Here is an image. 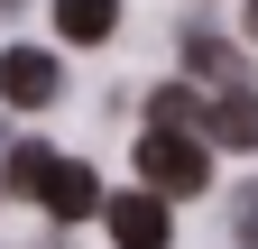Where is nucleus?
Listing matches in <instances>:
<instances>
[{"instance_id": "obj_5", "label": "nucleus", "mask_w": 258, "mask_h": 249, "mask_svg": "<svg viewBox=\"0 0 258 249\" xmlns=\"http://www.w3.org/2000/svg\"><path fill=\"white\" fill-rule=\"evenodd\" d=\"M203 139H221V148H258V92H249V83L212 92V111H203Z\"/></svg>"}, {"instance_id": "obj_10", "label": "nucleus", "mask_w": 258, "mask_h": 249, "mask_svg": "<svg viewBox=\"0 0 258 249\" xmlns=\"http://www.w3.org/2000/svg\"><path fill=\"white\" fill-rule=\"evenodd\" d=\"M231 231H240V249H258V194H240V222Z\"/></svg>"}, {"instance_id": "obj_12", "label": "nucleus", "mask_w": 258, "mask_h": 249, "mask_svg": "<svg viewBox=\"0 0 258 249\" xmlns=\"http://www.w3.org/2000/svg\"><path fill=\"white\" fill-rule=\"evenodd\" d=\"M0 10H19V0H0Z\"/></svg>"}, {"instance_id": "obj_1", "label": "nucleus", "mask_w": 258, "mask_h": 249, "mask_svg": "<svg viewBox=\"0 0 258 249\" xmlns=\"http://www.w3.org/2000/svg\"><path fill=\"white\" fill-rule=\"evenodd\" d=\"M139 175H148V194L166 203V194H203V184H212V157L184 130H148L139 139Z\"/></svg>"}, {"instance_id": "obj_11", "label": "nucleus", "mask_w": 258, "mask_h": 249, "mask_svg": "<svg viewBox=\"0 0 258 249\" xmlns=\"http://www.w3.org/2000/svg\"><path fill=\"white\" fill-rule=\"evenodd\" d=\"M249 37H258V0H249Z\"/></svg>"}, {"instance_id": "obj_9", "label": "nucleus", "mask_w": 258, "mask_h": 249, "mask_svg": "<svg viewBox=\"0 0 258 249\" xmlns=\"http://www.w3.org/2000/svg\"><path fill=\"white\" fill-rule=\"evenodd\" d=\"M37 175H46V148H10V194H37Z\"/></svg>"}, {"instance_id": "obj_4", "label": "nucleus", "mask_w": 258, "mask_h": 249, "mask_svg": "<svg viewBox=\"0 0 258 249\" xmlns=\"http://www.w3.org/2000/svg\"><path fill=\"white\" fill-rule=\"evenodd\" d=\"M102 222H111L120 249H166V203H157V194H120Z\"/></svg>"}, {"instance_id": "obj_2", "label": "nucleus", "mask_w": 258, "mask_h": 249, "mask_svg": "<svg viewBox=\"0 0 258 249\" xmlns=\"http://www.w3.org/2000/svg\"><path fill=\"white\" fill-rule=\"evenodd\" d=\"M37 203L55 212V222H92V212H102V175H92V166H74V157H46Z\"/></svg>"}, {"instance_id": "obj_6", "label": "nucleus", "mask_w": 258, "mask_h": 249, "mask_svg": "<svg viewBox=\"0 0 258 249\" xmlns=\"http://www.w3.org/2000/svg\"><path fill=\"white\" fill-rule=\"evenodd\" d=\"M55 28H64L74 46H102L111 28H120V0H55Z\"/></svg>"}, {"instance_id": "obj_7", "label": "nucleus", "mask_w": 258, "mask_h": 249, "mask_svg": "<svg viewBox=\"0 0 258 249\" xmlns=\"http://www.w3.org/2000/svg\"><path fill=\"white\" fill-rule=\"evenodd\" d=\"M184 65H194V74H212L221 92H231V83H240V55H231V46H221V37H184Z\"/></svg>"}, {"instance_id": "obj_8", "label": "nucleus", "mask_w": 258, "mask_h": 249, "mask_svg": "<svg viewBox=\"0 0 258 249\" xmlns=\"http://www.w3.org/2000/svg\"><path fill=\"white\" fill-rule=\"evenodd\" d=\"M194 120H203V102H194L184 83H166V92L148 102V130H194Z\"/></svg>"}, {"instance_id": "obj_3", "label": "nucleus", "mask_w": 258, "mask_h": 249, "mask_svg": "<svg viewBox=\"0 0 258 249\" xmlns=\"http://www.w3.org/2000/svg\"><path fill=\"white\" fill-rule=\"evenodd\" d=\"M55 55L46 46H10V55H0V102H19V111H37V102H55Z\"/></svg>"}]
</instances>
